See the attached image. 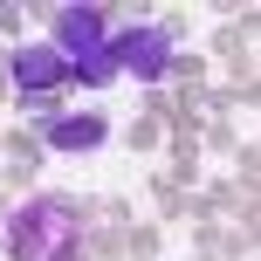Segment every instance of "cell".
<instances>
[{
    "instance_id": "1",
    "label": "cell",
    "mask_w": 261,
    "mask_h": 261,
    "mask_svg": "<svg viewBox=\"0 0 261 261\" xmlns=\"http://www.w3.org/2000/svg\"><path fill=\"white\" fill-rule=\"evenodd\" d=\"M76 248H83V234H76V213L62 199H28L7 220V254L14 261H76Z\"/></svg>"
},
{
    "instance_id": "2",
    "label": "cell",
    "mask_w": 261,
    "mask_h": 261,
    "mask_svg": "<svg viewBox=\"0 0 261 261\" xmlns=\"http://www.w3.org/2000/svg\"><path fill=\"white\" fill-rule=\"evenodd\" d=\"M110 69L117 76H138V83H158L172 69V35L165 28H130V35L110 41Z\"/></svg>"
},
{
    "instance_id": "3",
    "label": "cell",
    "mask_w": 261,
    "mask_h": 261,
    "mask_svg": "<svg viewBox=\"0 0 261 261\" xmlns=\"http://www.w3.org/2000/svg\"><path fill=\"white\" fill-rule=\"evenodd\" d=\"M48 48L69 62V76H76L83 62H96V55L110 48V41H103V7H62V14H55V41H48Z\"/></svg>"
},
{
    "instance_id": "4",
    "label": "cell",
    "mask_w": 261,
    "mask_h": 261,
    "mask_svg": "<svg viewBox=\"0 0 261 261\" xmlns=\"http://www.w3.org/2000/svg\"><path fill=\"white\" fill-rule=\"evenodd\" d=\"M62 76H69V62H62L55 48H21V55H14V90H21V96L55 90Z\"/></svg>"
},
{
    "instance_id": "5",
    "label": "cell",
    "mask_w": 261,
    "mask_h": 261,
    "mask_svg": "<svg viewBox=\"0 0 261 261\" xmlns=\"http://www.w3.org/2000/svg\"><path fill=\"white\" fill-rule=\"evenodd\" d=\"M48 144L55 151H90V144H103V117H55Z\"/></svg>"
}]
</instances>
